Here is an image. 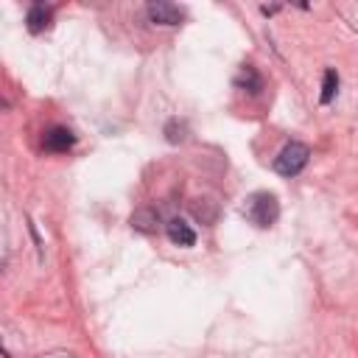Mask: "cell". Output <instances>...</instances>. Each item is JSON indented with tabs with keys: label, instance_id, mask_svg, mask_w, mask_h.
<instances>
[{
	"label": "cell",
	"instance_id": "obj_1",
	"mask_svg": "<svg viewBox=\"0 0 358 358\" xmlns=\"http://www.w3.org/2000/svg\"><path fill=\"white\" fill-rule=\"evenodd\" d=\"M243 215H246L255 227L266 229V227H271V224L277 221V215H280V201H277V196H274V193H266V190L252 193V196L246 199Z\"/></svg>",
	"mask_w": 358,
	"mask_h": 358
},
{
	"label": "cell",
	"instance_id": "obj_2",
	"mask_svg": "<svg viewBox=\"0 0 358 358\" xmlns=\"http://www.w3.org/2000/svg\"><path fill=\"white\" fill-rule=\"evenodd\" d=\"M310 159V148L305 143H288L277 157H274V171L280 176H296Z\"/></svg>",
	"mask_w": 358,
	"mask_h": 358
},
{
	"label": "cell",
	"instance_id": "obj_3",
	"mask_svg": "<svg viewBox=\"0 0 358 358\" xmlns=\"http://www.w3.org/2000/svg\"><path fill=\"white\" fill-rule=\"evenodd\" d=\"M145 11H148V20L157 22V25H179L185 20V11L179 6H173V3H165V0L148 3Z\"/></svg>",
	"mask_w": 358,
	"mask_h": 358
},
{
	"label": "cell",
	"instance_id": "obj_4",
	"mask_svg": "<svg viewBox=\"0 0 358 358\" xmlns=\"http://www.w3.org/2000/svg\"><path fill=\"white\" fill-rule=\"evenodd\" d=\"M73 143H76V134H73L70 129H64V126H50V129L42 134V145H45V151H56V154H62V151L73 148Z\"/></svg>",
	"mask_w": 358,
	"mask_h": 358
},
{
	"label": "cell",
	"instance_id": "obj_5",
	"mask_svg": "<svg viewBox=\"0 0 358 358\" xmlns=\"http://www.w3.org/2000/svg\"><path fill=\"white\" fill-rule=\"evenodd\" d=\"M165 232H168L171 243H176V246H193V243H196V232H193L190 224L182 221V218H171V221L165 224Z\"/></svg>",
	"mask_w": 358,
	"mask_h": 358
},
{
	"label": "cell",
	"instance_id": "obj_6",
	"mask_svg": "<svg viewBox=\"0 0 358 358\" xmlns=\"http://www.w3.org/2000/svg\"><path fill=\"white\" fill-rule=\"evenodd\" d=\"M50 17H53L50 6H45V3H34V6L28 8V14H25V25H28L31 34H42V31L50 25Z\"/></svg>",
	"mask_w": 358,
	"mask_h": 358
},
{
	"label": "cell",
	"instance_id": "obj_7",
	"mask_svg": "<svg viewBox=\"0 0 358 358\" xmlns=\"http://www.w3.org/2000/svg\"><path fill=\"white\" fill-rule=\"evenodd\" d=\"M235 84H238L241 90H246V92H252V95H257V92L263 90V78L257 76V70H255L252 64H246V67H241V73H238V78H235Z\"/></svg>",
	"mask_w": 358,
	"mask_h": 358
},
{
	"label": "cell",
	"instance_id": "obj_8",
	"mask_svg": "<svg viewBox=\"0 0 358 358\" xmlns=\"http://www.w3.org/2000/svg\"><path fill=\"white\" fill-rule=\"evenodd\" d=\"M336 90H338V73L333 67H327L324 70V78H322V95H319V101L322 103H330L336 98Z\"/></svg>",
	"mask_w": 358,
	"mask_h": 358
},
{
	"label": "cell",
	"instance_id": "obj_9",
	"mask_svg": "<svg viewBox=\"0 0 358 358\" xmlns=\"http://www.w3.org/2000/svg\"><path fill=\"white\" fill-rule=\"evenodd\" d=\"M131 227L134 229H143V232H154L157 229V215L151 210H137L131 215Z\"/></svg>",
	"mask_w": 358,
	"mask_h": 358
},
{
	"label": "cell",
	"instance_id": "obj_10",
	"mask_svg": "<svg viewBox=\"0 0 358 358\" xmlns=\"http://www.w3.org/2000/svg\"><path fill=\"white\" fill-rule=\"evenodd\" d=\"M165 137H168V143H182V140H185V123L171 120V123L165 126Z\"/></svg>",
	"mask_w": 358,
	"mask_h": 358
}]
</instances>
